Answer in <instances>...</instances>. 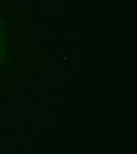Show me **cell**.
I'll list each match as a JSON object with an SVG mask.
<instances>
[{
    "mask_svg": "<svg viewBox=\"0 0 137 154\" xmlns=\"http://www.w3.org/2000/svg\"><path fill=\"white\" fill-rule=\"evenodd\" d=\"M2 30H4V27H2V23H1V19H0V41H1V36H4V33H2Z\"/></svg>",
    "mask_w": 137,
    "mask_h": 154,
    "instance_id": "1",
    "label": "cell"
}]
</instances>
